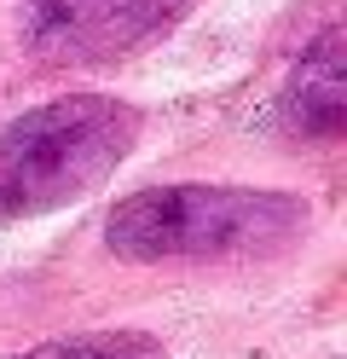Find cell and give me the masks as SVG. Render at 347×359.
I'll return each instance as SVG.
<instances>
[{"mask_svg": "<svg viewBox=\"0 0 347 359\" xmlns=\"http://www.w3.org/2000/svg\"><path fill=\"white\" fill-rule=\"evenodd\" d=\"M313 226V203L284 186H174L128 191L104 215V250L133 266H179V261H266L301 243Z\"/></svg>", "mask_w": 347, "mask_h": 359, "instance_id": "1", "label": "cell"}, {"mask_svg": "<svg viewBox=\"0 0 347 359\" xmlns=\"http://www.w3.org/2000/svg\"><path fill=\"white\" fill-rule=\"evenodd\" d=\"M145 116L116 93H58L0 128V220L81 203L133 156Z\"/></svg>", "mask_w": 347, "mask_h": 359, "instance_id": "2", "label": "cell"}, {"mask_svg": "<svg viewBox=\"0 0 347 359\" xmlns=\"http://www.w3.org/2000/svg\"><path fill=\"white\" fill-rule=\"evenodd\" d=\"M191 0H23L18 47L46 70H99L162 41Z\"/></svg>", "mask_w": 347, "mask_h": 359, "instance_id": "3", "label": "cell"}, {"mask_svg": "<svg viewBox=\"0 0 347 359\" xmlns=\"http://www.w3.org/2000/svg\"><path fill=\"white\" fill-rule=\"evenodd\" d=\"M278 128L307 145H330L347 133V41L336 24L295 58L290 81L278 87Z\"/></svg>", "mask_w": 347, "mask_h": 359, "instance_id": "4", "label": "cell"}, {"mask_svg": "<svg viewBox=\"0 0 347 359\" xmlns=\"http://www.w3.org/2000/svg\"><path fill=\"white\" fill-rule=\"evenodd\" d=\"M18 359H168V348L151 330H81V336H53Z\"/></svg>", "mask_w": 347, "mask_h": 359, "instance_id": "5", "label": "cell"}]
</instances>
